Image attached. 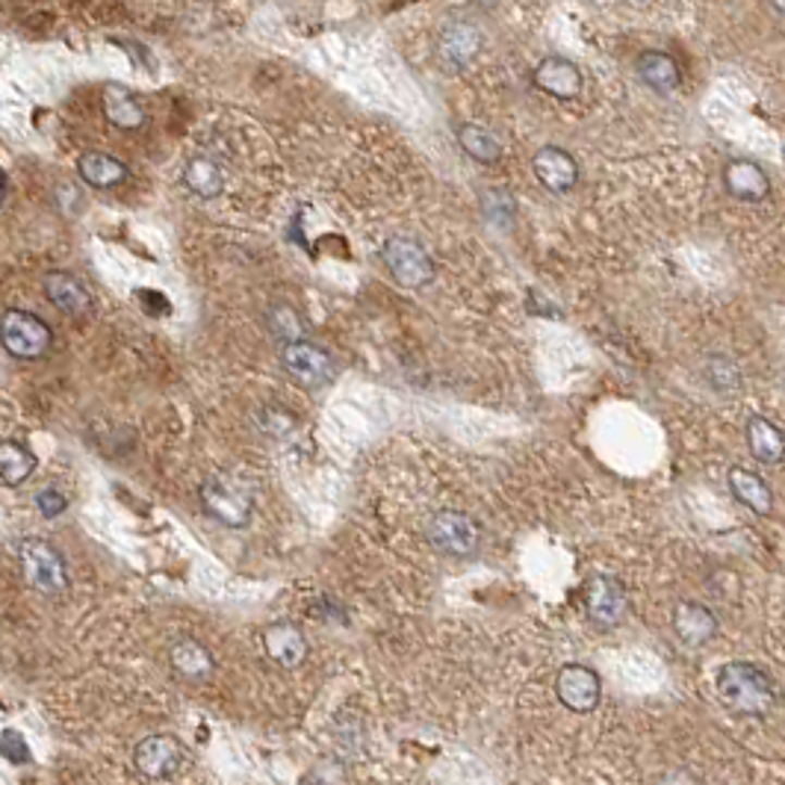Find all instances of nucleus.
I'll list each match as a JSON object with an SVG mask.
<instances>
[{"instance_id":"obj_1","label":"nucleus","mask_w":785,"mask_h":785,"mask_svg":"<svg viewBox=\"0 0 785 785\" xmlns=\"http://www.w3.org/2000/svg\"><path fill=\"white\" fill-rule=\"evenodd\" d=\"M717 700L741 717H765L780 700L774 676L753 662H726L714 676Z\"/></svg>"},{"instance_id":"obj_2","label":"nucleus","mask_w":785,"mask_h":785,"mask_svg":"<svg viewBox=\"0 0 785 785\" xmlns=\"http://www.w3.org/2000/svg\"><path fill=\"white\" fill-rule=\"evenodd\" d=\"M201 502H205V511L213 520L224 523L231 529L248 526L252 514H255V496H252L248 485H243L234 476H224V473H216L201 485Z\"/></svg>"},{"instance_id":"obj_3","label":"nucleus","mask_w":785,"mask_h":785,"mask_svg":"<svg viewBox=\"0 0 785 785\" xmlns=\"http://www.w3.org/2000/svg\"><path fill=\"white\" fill-rule=\"evenodd\" d=\"M19 567L30 588L39 593L57 597L69 588V571L65 561L51 543L41 538H24L19 543Z\"/></svg>"},{"instance_id":"obj_4","label":"nucleus","mask_w":785,"mask_h":785,"mask_svg":"<svg viewBox=\"0 0 785 785\" xmlns=\"http://www.w3.org/2000/svg\"><path fill=\"white\" fill-rule=\"evenodd\" d=\"M51 326L41 317L30 314V310H21V307H10L3 314V346L12 357L36 360L51 348Z\"/></svg>"},{"instance_id":"obj_5","label":"nucleus","mask_w":785,"mask_h":785,"mask_svg":"<svg viewBox=\"0 0 785 785\" xmlns=\"http://www.w3.org/2000/svg\"><path fill=\"white\" fill-rule=\"evenodd\" d=\"M431 547L452 559H467L479 550L481 526L464 511H438L429 520Z\"/></svg>"},{"instance_id":"obj_6","label":"nucleus","mask_w":785,"mask_h":785,"mask_svg":"<svg viewBox=\"0 0 785 785\" xmlns=\"http://www.w3.org/2000/svg\"><path fill=\"white\" fill-rule=\"evenodd\" d=\"M381 260L402 286H426L434 281V263L429 252L410 240V236H393L381 248Z\"/></svg>"},{"instance_id":"obj_7","label":"nucleus","mask_w":785,"mask_h":785,"mask_svg":"<svg viewBox=\"0 0 785 785\" xmlns=\"http://www.w3.org/2000/svg\"><path fill=\"white\" fill-rule=\"evenodd\" d=\"M585 609H588L591 623H597L600 629L617 626L626 617V609H629V597H626L623 581L609 576V573H593L585 585Z\"/></svg>"},{"instance_id":"obj_8","label":"nucleus","mask_w":785,"mask_h":785,"mask_svg":"<svg viewBox=\"0 0 785 785\" xmlns=\"http://www.w3.org/2000/svg\"><path fill=\"white\" fill-rule=\"evenodd\" d=\"M281 364L290 376L296 378L302 388H322L334 378V360L326 348L310 343V340H296L281 348Z\"/></svg>"},{"instance_id":"obj_9","label":"nucleus","mask_w":785,"mask_h":785,"mask_svg":"<svg viewBox=\"0 0 785 785\" xmlns=\"http://www.w3.org/2000/svg\"><path fill=\"white\" fill-rule=\"evenodd\" d=\"M555 694H559L564 709H571V712L576 714H588L600 706L602 683L597 671H591V667H585V664H567V667L559 671Z\"/></svg>"},{"instance_id":"obj_10","label":"nucleus","mask_w":785,"mask_h":785,"mask_svg":"<svg viewBox=\"0 0 785 785\" xmlns=\"http://www.w3.org/2000/svg\"><path fill=\"white\" fill-rule=\"evenodd\" d=\"M186 762L184 745L174 735H151L133 753V765L148 780H165L181 771Z\"/></svg>"},{"instance_id":"obj_11","label":"nucleus","mask_w":785,"mask_h":785,"mask_svg":"<svg viewBox=\"0 0 785 785\" xmlns=\"http://www.w3.org/2000/svg\"><path fill=\"white\" fill-rule=\"evenodd\" d=\"M531 169H535V177L555 195L571 193L573 186L579 184L576 157L571 151H564V148H555V145H543L541 151L535 154Z\"/></svg>"},{"instance_id":"obj_12","label":"nucleus","mask_w":785,"mask_h":785,"mask_svg":"<svg viewBox=\"0 0 785 785\" xmlns=\"http://www.w3.org/2000/svg\"><path fill=\"white\" fill-rule=\"evenodd\" d=\"M531 81L535 86L541 89V93L552 95V98H559V101H573V98H579L581 86V72L579 65L571 60H564V57H547L535 65V74H531Z\"/></svg>"},{"instance_id":"obj_13","label":"nucleus","mask_w":785,"mask_h":785,"mask_svg":"<svg viewBox=\"0 0 785 785\" xmlns=\"http://www.w3.org/2000/svg\"><path fill=\"white\" fill-rule=\"evenodd\" d=\"M724 184L733 198L745 201V205H759L771 195V177L759 163L753 160H733L724 169Z\"/></svg>"},{"instance_id":"obj_14","label":"nucleus","mask_w":785,"mask_h":785,"mask_svg":"<svg viewBox=\"0 0 785 785\" xmlns=\"http://www.w3.org/2000/svg\"><path fill=\"white\" fill-rule=\"evenodd\" d=\"M673 629L679 635V641L688 647H703L717 633V617L712 609H706L700 602H679L673 609Z\"/></svg>"},{"instance_id":"obj_15","label":"nucleus","mask_w":785,"mask_h":785,"mask_svg":"<svg viewBox=\"0 0 785 785\" xmlns=\"http://www.w3.org/2000/svg\"><path fill=\"white\" fill-rule=\"evenodd\" d=\"M101 107L103 115H107L110 124H115L119 131H139V127H145V122H148V112H145L143 101H139L127 86H119V83L103 86Z\"/></svg>"},{"instance_id":"obj_16","label":"nucleus","mask_w":785,"mask_h":785,"mask_svg":"<svg viewBox=\"0 0 785 785\" xmlns=\"http://www.w3.org/2000/svg\"><path fill=\"white\" fill-rule=\"evenodd\" d=\"M263 647L272 662L281 667H298L307 659V638L293 623H272L266 626Z\"/></svg>"},{"instance_id":"obj_17","label":"nucleus","mask_w":785,"mask_h":785,"mask_svg":"<svg viewBox=\"0 0 785 785\" xmlns=\"http://www.w3.org/2000/svg\"><path fill=\"white\" fill-rule=\"evenodd\" d=\"M41 286H45L48 302L57 310H62V314H69V317H81V314H86L93 307V293L69 272H48Z\"/></svg>"},{"instance_id":"obj_18","label":"nucleus","mask_w":785,"mask_h":785,"mask_svg":"<svg viewBox=\"0 0 785 785\" xmlns=\"http://www.w3.org/2000/svg\"><path fill=\"white\" fill-rule=\"evenodd\" d=\"M481 51V33L467 24V21H455L449 24L443 36H440V60L452 65V69H467L469 62L476 60Z\"/></svg>"},{"instance_id":"obj_19","label":"nucleus","mask_w":785,"mask_h":785,"mask_svg":"<svg viewBox=\"0 0 785 785\" xmlns=\"http://www.w3.org/2000/svg\"><path fill=\"white\" fill-rule=\"evenodd\" d=\"M169 662H172L174 673L181 679H186V683H205L216 671L210 650H207L205 643L195 641V638H181V641L174 643L172 650H169Z\"/></svg>"},{"instance_id":"obj_20","label":"nucleus","mask_w":785,"mask_h":785,"mask_svg":"<svg viewBox=\"0 0 785 785\" xmlns=\"http://www.w3.org/2000/svg\"><path fill=\"white\" fill-rule=\"evenodd\" d=\"M729 490H733L735 500L741 502L745 508L753 511V514H759V517H771L774 514V493H771L765 481L756 476L753 469H729Z\"/></svg>"},{"instance_id":"obj_21","label":"nucleus","mask_w":785,"mask_h":785,"mask_svg":"<svg viewBox=\"0 0 785 785\" xmlns=\"http://www.w3.org/2000/svg\"><path fill=\"white\" fill-rule=\"evenodd\" d=\"M747 446L753 452V458L759 464H768V467L785 461V434L768 417H750V422H747Z\"/></svg>"},{"instance_id":"obj_22","label":"nucleus","mask_w":785,"mask_h":785,"mask_svg":"<svg viewBox=\"0 0 785 785\" xmlns=\"http://www.w3.org/2000/svg\"><path fill=\"white\" fill-rule=\"evenodd\" d=\"M77 174L83 184L95 186V189H112L127 181V165L107 151H86L77 160Z\"/></svg>"},{"instance_id":"obj_23","label":"nucleus","mask_w":785,"mask_h":785,"mask_svg":"<svg viewBox=\"0 0 785 785\" xmlns=\"http://www.w3.org/2000/svg\"><path fill=\"white\" fill-rule=\"evenodd\" d=\"M638 74L641 81L655 89V93H676L679 83H683V72L673 60L671 53L664 51H643L638 57Z\"/></svg>"},{"instance_id":"obj_24","label":"nucleus","mask_w":785,"mask_h":785,"mask_svg":"<svg viewBox=\"0 0 785 785\" xmlns=\"http://www.w3.org/2000/svg\"><path fill=\"white\" fill-rule=\"evenodd\" d=\"M455 139H458L461 151L469 154L473 160H479V163L485 165L496 163L502 157L500 139H496L488 127H481V124H458V127H455Z\"/></svg>"},{"instance_id":"obj_25","label":"nucleus","mask_w":785,"mask_h":785,"mask_svg":"<svg viewBox=\"0 0 785 785\" xmlns=\"http://www.w3.org/2000/svg\"><path fill=\"white\" fill-rule=\"evenodd\" d=\"M184 186L198 198H216L224 189V174L210 157H193L184 169Z\"/></svg>"},{"instance_id":"obj_26","label":"nucleus","mask_w":785,"mask_h":785,"mask_svg":"<svg viewBox=\"0 0 785 785\" xmlns=\"http://www.w3.org/2000/svg\"><path fill=\"white\" fill-rule=\"evenodd\" d=\"M33 469H36V455H33L30 449L21 446L15 440H3L0 443V473H3V481L10 488L24 485L33 476Z\"/></svg>"},{"instance_id":"obj_27","label":"nucleus","mask_w":785,"mask_h":785,"mask_svg":"<svg viewBox=\"0 0 785 785\" xmlns=\"http://www.w3.org/2000/svg\"><path fill=\"white\" fill-rule=\"evenodd\" d=\"M706 376H709V381H712L714 390H724V393H729V390H738V381H741V376H738V367H735L733 360H729L726 355L709 357Z\"/></svg>"},{"instance_id":"obj_28","label":"nucleus","mask_w":785,"mask_h":785,"mask_svg":"<svg viewBox=\"0 0 785 785\" xmlns=\"http://www.w3.org/2000/svg\"><path fill=\"white\" fill-rule=\"evenodd\" d=\"M269 328H272V334L284 340V346L286 343H296V340H305V336H302V322H298L296 314L284 305L272 307V314H269Z\"/></svg>"},{"instance_id":"obj_29","label":"nucleus","mask_w":785,"mask_h":785,"mask_svg":"<svg viewBox=\"0 0 785 785\" xmlns=\"http://www.w3.org/2000/svg\"><path fill=\"white\" fill-rule=\"evenodd\" d=\"M0 750H3V759L12 762V765H27V762L33 759L30 747H27V741H24V735L15 733V729H3Z\"/></svg>"},{"instance_id":"obj_30","label":"nucleus","mask_w":785,"mask_h":785,"mask_svg":"<svg viewBox=\"0 0 785 785\" xmlns=\"http://www.w3.org/2000/svg\"><path fill=\"white\" fill-rule=\"evenodd\" d=\"M514 198L508 193H502V189H493V193L485 195V213L493 219V222L500 224H508L514 219Z\"/></svg>"},{"instance_id":"obj_31","label":"nucleus","mask_w":785,"mask_h":785,"mask_svg":"<svg viewBox=\"0 0 785 785\" xmlns=\"http://www.w3.org/2000/svg\"><path fill=\"white\" fill-rule=\"evenodd\" d=\"M36 505H39L41 514L51 520V517H60L62 511L69 508V500H65L57 488H45L39 496H36Z\"/></svg>"},{"instance_id":"obj_32","label":"nucleus","mask_w":785,"mask_h":785,"mask_svg":"<svg viewBox=\"0 0 785 785\" xmlns=\"http://www.w3.org/2000/svg\"><path fill=\"white\" fill-rule=\"evenodd\" d=\"M771 3H774V10L785 19V0H771Z\"/></svg>"},{"instance_id":"obj_33","label":"nucleus","mask_w":785,"mask_h":785,"mask_svg":"<svg viewBox=\"0 0 785 785\" xmlns=\"http://www.w3.org/2000/svg\"><path fill=\"white\" fill-rule=\"evenodd\" d=\"M473 3H481V7H488V3H493V0H473Z\"/></svg>"}]
</instances>
